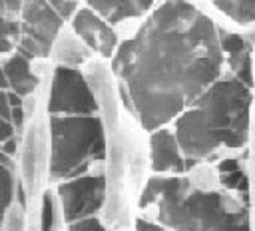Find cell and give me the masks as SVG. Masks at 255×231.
<instances>
[{"label": "cell", "instance_id": "cell-1", "mask_svg": "<svg viewBox=\"0 0 255 231\" xmlns=\"http://www.w3.org/2000/svg\"><path fill=\"white\" fill-rule=\"evenodd\" d=\"M221 62L219 30L187 0H165L112 56L124 104L149 131L219 80Z\"/></svg>", "mask_w": 255, "mask_h": 231}, {"label": "cell", "instance_id": "cell-2", "mask_svg": "<svg viewBox=\"0 0 255 231\" xmlns=\"http://www.w3.org/2000/svg\"><path fill=\"white\" fill-rule=\"evenodd\" d=\"M251 88L235 78L215 80L177 117L175 139L187 159H203L219 147H241L249 137Z\"/></svg>", "mask_w": 255, "mask_h": 231}, {"label": "cell", "instance_id": "cell-3", "mask_svg": "<svg viewBox=\"0 0 255 231\" xmlns=\"http://www.w3.org/2000/svg\"><path fill=\"white\" fill-rule=\"evenodd\" d=\"M157 203V219L175 231H211L229 209L225 195L217 191L191 189L185 177H149L137 205Z\"/></svg>", "mask_w": 255, "mask_h": 231}, {"label": "cell", "instance_id": "cell-4", "mask_svg": "<svg viewBox=\"0 0 255 231\" xmlns=\"http://www.w3.org/2000/svg\"><path fill=\"white\" fill-rule=\"evenodd\" d=\"M100 116H50V177L72 179L106 157Z\"/></svg>", "mask_w": 255, "mask_h": 231}, {"label": "cell", "instance_id": "cell-5", "mask_svg": "<svg viewBox=\"0 0 255 231\" xmlns=\"http://www.w3.org/2000/svg\"><path fill=\"white\" fill-rule=\"evenodd\" d=\"M46 110L50 116H94L98 114L96 94L78 68L56 66L50 76Z\"/></svg>", "mask_w": 255, "mask_h": 231}, {"label": "cell", "instance_id": "cell-6", "mask_svg": "<svg viewBox=\"0 0 255 231\" xmlns=\"http://www.w3.org/2000/svg\"><path fill=\"white\" fill-rule=\"evenodd\" d=\"M20 36L16 48L32 56H48L52 40L64 26V20L48 4V0H22L20 8Z\"/></svg>", "mask_w": 255, "mask_h": 231}, {"label": "cell", "instance_id": "cell-7", "mask_svg": "<svg viewBox=\"0 0 255 231\" xmlns=\"http://www.w3.org/2000/svg\"><path fill=\"white\" fill-rule=\"evenodd\" d=\"M106 175H76L74 179L62 181L56 187V199L60 203L62 215L68 223L90 217L106 201Z\"/></svg>", "mask_w": 255, "mask_h": 231}, {"label": "cell", "instance_id": "cell-8", "mask_svg": "<svg viewBox=\"0 0 255 231\" xmlns=\"http://www.w3.org/2000/svg\"><path fill=\"white\" fill-rule=\"evenodd\" d=\"M72 30L92 50V54H100L102 58H112L120 46V38L114 26L90 8L76 10L72 16Z\"/></svg>", "mask_w": 255, "mask_h": 231}, {"label": "cell", "instance_id": "cell-9", "mask_svg": "<svg viewBox=\"0 0 255 231\" xmlns=\"http://www.w3.org/2000/svg\"><path fill=\"white\" fill-rule=\"evenodd\" d=\"M149 159L155 173H181L195 165V159L183 157L173 131L157 127L149 137Z\"/></svg>", "mask_w": 255, "mask_h": 231}, {"label": "cell", "instance_id": "cell-10", "mask_svg": "<svg viewBox=\"0 0 255 231\" xmlns=\"http://www.w3.org/2000/svg\"><path fill=\"white\" fill-rule=\"evenodd\" d=\"M90 56H92V50L66 24L60 28L56 38L52 40V46L48 52V58L54 62V66H64V68H80L90 60Z\"/></svg>", "mask_w": 255, "mask_h": 231}, {"label": "cell", "instance_id": "cell-11", "mask_svg": "<svg viewBox=\"0 0 255 231\" xmlns=\"http://www.w3.org/2000/svg\"><path fill=\"white\" fill-rule=\"evenodd\" d=\"M86 2L90 10H94L110 24H120L129 18H139L153 4V0H86Z\"/></svg>", "mask_w": 255, "mask_h": 231}, {"label": "cell", "instance_id": "cell-12", "mask_svg": "<svg viewBox=\"0 0 255 231\" xmlns=\"http://www.w3.org/2000/svg\"><path fill=\"white\" fill-rule=\"evenodd\" d=\"M6 82H8V90L14 92L16 96H24L28 92H32L38 82L32 78L30 70H28V56L22 54L18 48H14L12 52H8L6 56L0 58Z\"/></svg>", "mask_w": 255, "mask_h": 231}, {"label": "cell", "instance_id": "cell-13", "mask_svg": "<svg viewBox=\"0 0 255 231\" xmlns=\"http://www.w3.org/2000/svg\"><path fill=\"white\" fill-rule=\"evenodd\" d=\"M217 10L239 24L255 22V0H211Z\"/></svg>", "mask_w": 255, "mask_h": 231}, {"label": "cell", "instance_id": "cell-14", "mask_svg": "<svg viewBox=\"0 0 255 231\" xmlns=\"http://www.w3.org/2000/svg\"><path fill=\"white\" fill-rule=\"evenodd\" d=\"M0 231H26L28 213L22 199H12L0 213Z\"/></svg>", "mask_w": 255, "mask_h": 231}, {"label": "cell", "instance_id": "cell-15", "mask_svg": "<svg viewBox=\"0 0 255 231\" xmlns=\"http://www.w3.org/2000/svg\"><path fill=\"white\" fill-rule=\"evenodd\" d=\"M211 231H249V215L245 209H227Z\"/></svg>", "mask_w": 255, "mask_h": 231}, {"label": "cell", "instance_id": "cell-16", "mask_svg": "<svg viewBox=\"0 0 255 231\" xmlns=\"http://www.w3.org/2000/svg\"><path fill=\"white\" fill-rule=\"evenodd\" d=\"M227 62H229V66L235 74V80H239L241 84L251 88L253 86V70H251V50H249V46L243 52H239L237 56L227 58Z\"/></svg>", "mask_w": 255, "mask_h": 231}, {"label": "cell", "instance_id": "cell-17", "mask_svg": "<svg viewBox=\"0 0 255 231\" xmlns=\"http://www.w3.org/2000/svg\"><path fill=\"white\" fill-rule=\"evenodd\" d=\"M219 48H221V52L227 54V58H231V56H237L239 52H243L247 48V44H245L243 36H239V34L221 32L219 34Z\"/></svg>", "mask_w": 255, "mask_h": 231}, {"label": "cell", "instance_id": "cell-18", "mask_svg": "<svg viewBox=\"0 0 255 231\" xmlns=\"http://www.w3.org/2000/svg\"><path fill=\"white\" fill-rule=\"evenodd\" d=\"M219 175H221V183H223L227 189H237V191L247 193V189H249V179H247V175L241 171V167L235 169V171H229V173H219Z\"/></svg>", "mask_w": 255, "mask_h": 231}, {"label": "cell", "instance_id": "cell-19", "mask_svg": "<svg viewBox=\"0 0 255 231\" xmlns=\"http://www.w3.org/2000/svg\"><path fill=\"white\" fill-rule=\"evenodd\" d=\"M68 231H114V229H106L98 217H84V219L70 223Z\"/></svg>", "mask_w": 255, "mask_h": 231}, {"label": "cell", "instance_id": "cell-20", "mask_svg": "<svg viewBox=\"0 0 255 231\" xmlns=\"http://www.w3.org/2000/svg\"><path fill=\"white\" fill-rule=\"evenodd\" d=\"M48 4L56 10V14L66 20V18H72L78 10V0H48Z\"/></svg>", "mask_w": 255, "mask_h": 231}, {"label": "cell", "instance_id": "cell-21", "mask_svg": "<svg viewBox=\"0 0 255 231\" xmlns=\"http://www.w3.org/2000/svg\"><path fill=\"white\" fill-rule=\"evenodd\" d=\"M12 108L14 102L10 100V90H0V117L8 119L12 123Z\"/></svg>", "mask_w": 255, "mask_h": 231}, {"label": "cell", "instance_id": "cell-22", "mask_svg": "<svg viewBox=\"0 0 255 231\" xmlns=\"http://www.w3.org/2000/svg\"><path fill=\"white\" fill-rule=\"evenodd\" d=\"M217 169H219V173L235 171V169H239V161L237 159H223V161L217 163Z\"/></svg>", "mask_w": 255, "mask_h": 231}, {"label": "cell", "instance_id": "cell-23", "mask_svg": "<svg viewBox=\"0 0 255 231\" xmlns=\"http://www.w3.org/2000/svg\"><path fill=\"white\" fill-rule=\"evenodd\" d=\"M135 227H137V231H163V227H159L155 223H149L145 219H137L135 221Z\"/></svg>", "mask_w": 255, "mask_h": 231}, {"label": "cell", "instance_id": "cell-24", "mask_svg": "<svg viewBox=\"0 0 255 231\" xmlns=\"http://www.w3.org/2000/svg\"><path fill=\"white\" fill-rule=\"evenodd\" d=\"M0 90H8V82H6V76H4L2 64H0Z\"/></svg>", "mask_w": 255, "mask_h": 231}]
</instances>
